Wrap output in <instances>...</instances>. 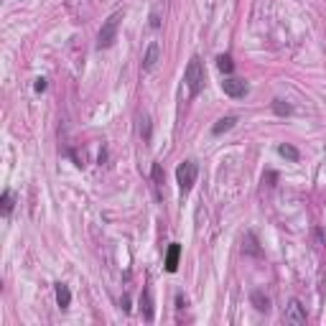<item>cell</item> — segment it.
Here are the masks:
<instances>
[{
  "mask_svg": "<svg viewBox=\"0 0 326 326\" xmlns=\"http://www.w3.org/2000/svg\"><path fill=\"white\" fill-rule=\"evenodd\" d=\"M0 212H3V217H11V212H13V191H3V199H0Z\"/></svg>",
  "mask_w": 326,
  "mask_h": 326,
  "instance_id": "cell-14",
  "label": "cell"
},
{
  "mask_svg": "<svg viewBox=\"0 0 326 326\" xmlns=\"http://www.w3.org/2000/svg\"><path fill=\"white\" fill-rule=\"evenodd\" d=\"M184 82H186V87H189V92H191L194 97L202 94V89H204V84H207V74H204V64H202L199 56H191V59H189V67H186V72H184Z\"/></svg>",
  "mask_w": 326,
  "mask_h": 326,
  "instance_id": "cell-1",
  "label": "cell"
},
{
  "mask_svg": "<svg viewBox=\"0 0 326 326\" xmlns=\"http://www.w3.org/2000/svg\"><path fill=\"white\" fill-rule=\"evenodd\" d=\"M179 257H181V245L179 242H171L169 250H166V270L169 273H176L179 270Z\"/></svg>",
  "mask_w": 326,
  "mask_h": 326,
  "instance_id": "cell-7",
  "label": "cell"
},
{
  "mask_svg": "<svg viewBox=\"0 0 326 326\" xmlns=\"http://www.w3.org/2000/svg\"><path fill=\"white\" fill-rule=\"evenodd\" d=\"M237 125V117H232V115H227V117H222V120H217V125L212 127V133L214 135H222V133H227V130H232Z\"/></svg>",
  "mask_w": 326,
  "mask_h": 326,
  "instance_id": "cell-11",
  "label": "cell"
},
{
  "mask_svg": "<svg viewBox=\"0 0 326 326\" xmlns=\"http://www.w3.org/2000/svg\"><path fill=\"white\" fill-rule=\"evenodd\" d=\"M153 181H155V186H160V184H163V171H160L158 163L153 166Z\"/></svg>",
  "mask_w": 326,
  "mask_h": 326,
  "instance_id": "cell-18",
  "label": "cell"
},
{
  "mask_svg": "<svg viewBox=\"0 0 326 326\" xmlns=\"http://www.w3.org/2000/svg\"><path fill=\"white\" fill-rule=\"evenodd\" d=\"M217 67H219V72H224V74H232V69H235V61H232V56H230V54H222V56H217Z\"/></svg>",
  "mask_w": 326,
  "mask_h": 326,
  "instance_id": "cell-15",
  "label": "cell"
},
{
  "mask_svg": "<svg viewBox=\"0 0 326 326\" xmlns=\"http://www.w3.org/2000/svg\"><path fill=\"white\" fill-rule=\"evenodd\" d=\"M278 153H280L283 158H288L290 163H298V158H301L298 150H296L293 145H288V143H280V145H278Z\"/></svg>",
  "mask_w": 326,
  "mask_h": 326,
  "instance_id": "cell-13",
  "label": "cell"
},
{
  "mask_svg": "<svg viewBox=\"0 0 326 326\" xmlns=\"http://www.w3.org/2000/svg\"><path fill=\"white\" fill-rule=\"evenodd\" d=\"M56 303H59V308H69V303H72V290H69V285H64V283L56 285Z\"/></svg>",
  "mask_w": 326,
  "mask_h": 326,
  "instance_id": "cell-9",
  "label": "cell"
},
{
  "mask_svg": "<svg viewBox=\"0 0 326 326\" xmlns=\"http://www.w3.org/2000/svg\"><path fill=\"white\" fill-rule=\"evenodd\" d=\"M158 61H160V46H158V41H153V44H148V49L143 54V72H153L158 67Z\"/></svg>",
  "mask_w": 326,
  "mask_h": 326,
  "instance_id": "cell-4",
  "label": "cell"
},
{
  "mask_svg": "<svg viewBox=\"0 0 326 326\" xmlns=\"http://www.w3.org/2000/svg\"><path fill=\"white\" fill-rule=\"evenodd\" d=\"M140 135H143V140H150V117L148 115L140 117Z\"/></svg>",
  "mask_w": 326,
  "mask_h": 326,
  "instance_id": "cell-17",
  "label": "cell"
},
{
  "mask_svg": "<svg viewBox=\"0 0 326 326\" xmlns=\"http://www.w3.org/2000/svg\"><path fill=\"white\" fill-rule=\"evenodd\" d=\"M273 112H275V115H280V117H285V115H290V112H293V107H290L285 100H273Z\"/></svg>",
  "mask_w": 326,
  "mask_h": 326,
  "instance_id": "cell-16",
  "label": "cell"
},
{
  "mask_svg": "<svg viewBox=\"0 0 326 326\" xmlns=\"http://www.w3.org/2000/svg\"><path fill=\"white\" fill-rule=\"evenodd\" d=\"M285 321H288V323H296V326L306 323V311H303L301 301H296V298H293V301L285 306Z\"/></svg>",
  "mask_w": 326,
  "mask_h": 326,
  "instance_id": "cell-5",
  "label": "cell"
},
{
  "mask_svg": "<svg viewBox=\"0 0 326 326\" xmlns=\"http://www.w3.org/2000/svg\"><path fill=\"white\" fill-rule=\"evenodd\" d=\"M197 176H199V166H197V160H184L181 166L176 169V181L181 186V191H191V186L197 184Z\"/></svg>",
  "mask_w": 326,
  "mask_h": 326,
  "instance_id": "cell-3",
  "label": "cell"
},
{
  "mask_svg": "<svg viewBox=\"0 0 326 326\" xmlns=\"http://www.w3.org/2000/svg\"><path fill=\"white\" fill-rule=\"evenodd\" d=\"M120 306H122V311H130V298H127V296H122Z\"/></svg>",
  "mask_w": 326,
  "mask_h": 326,
  "instance_id": "cell-20",
  "label": "cell"
},
{
  "mask_svg": "<svg viewBox=\"0 0 326 326\" xmlns=\"http://www.w3.org/2000/svg\"><path fill=\"white\" fill-rule=\"evenodd\" d=\"M140 311H143L145 321H153V298L148 290H143V296H140Z\"/></svg>",
  "mask_w": 326,
  "mask_h": 326,
  "instance_id": "cell-12",
  "label": "cell"
},
{
  "mask_svg": "<svg viewBox=\"0 0 326 326\" xmlns=\"http://www.w3.org/2000/svg\"><path fill=\"white\" fill-rule=\"evenodd\" d=\"M46 87H49V84H46V79H44V77H39V79H36V84H34V89H36V92H46Z\"/></svg>",
  "mask_w": 326,
  "mask_h": 326,
  "instance_id": "cell-19",
  "label": "cell"
},
{
  "mask_svg": "<svg viewBox=\"0 0 326 326\" xmlns=\"http://www.w3.org/2000/svg\"><path fill=\"white\" fill-rule=\"evenodd\" d=\"M242 252H245V255H252V257H260V255H263V250H260V245H257V237H255L252 232L245 235V240H242Z\"/></svg>",
  "mask_w": 326,
  "mask_h": 326,
  "instance_id": "cell-8",
  "label": "cell"
},
{
  "mask_svg": "<svg viewBox=\"0 0 326 326\" xmlns=\"http://www.w3.org/2000/svg\"><path fill=\"white\" fill-rule=\"evenodd\" d=\"M120 21H122V11L112 13V16L102 23L100 36H97V49H110V46L115 44V39H117V28H120Z\"/></svg>",
  "mask_w": 326,
  "mask_h": 326,
  "instance_id": "cell-2",
  "label": "cell"
},
{
  "mask_svg": "<svg viewBox=\"0 0 326 326\" xmlns=\"http://www.w3.org/2000/svg\"><path fill=\"white\" fill-rule=\"evenodd\" d=\"M250 301H252V306L257 308V311H270V298L263 293V290H252V296H250Z\"/></svg>",
  "mask_w": 326,
  "mask_h": 326,
  "instance_id": "cell-10",
  "label": "cell"
},
{
  "mask_svg": "<svg viewBox=\"0 0 326 326\" xmlns=\"http://www.w3.org/2000/svg\"><path fill=\"white\" fill-rule=\"evenodd\" d=\"M222 89H224V94H230V97H245L247 94V84H245V79H224L222 82Z\"/></svg>",
  "mask_w": 326,
  "mask_h": 326,
  "instance_id": "cell-6",
  "label": "cell"
}]
</instances>
